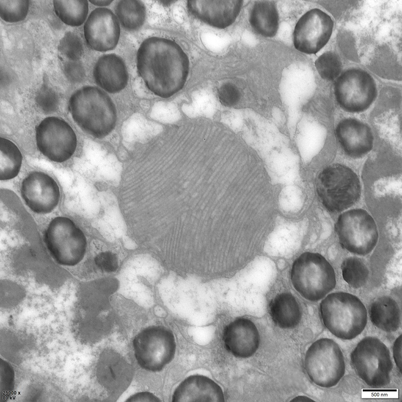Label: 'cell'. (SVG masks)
Listing matches in <instances>:
<instances>
[{
  "instance_id": "f1b7e54d",
  "label": "cell",
  "mask_w": 402,
  "mask_h": 402,
  "mask_svg": "<svg viewBox=\"0 0 402 402\" xmlns=\"http://www.w3.org/2000/svg\"><path fill=\"white\" fill-rule=\"evenodd\" d=\"M316 69L324 79L334 80L341 73L342 63L339 56L335 52L327 51L320 55L315 62Z\"/></svg>"
},
{
  "instance_id": "ffe728a7",
  "label": "cell",
  "mask_w": 402,
  "mask_h": 402,
  "mask_svg": "<svg viewBox=\"0 0 402 402\" xmlns=\"http://www.w3.org/2000/svg\"><path fill=\"white\" fill-rule=\"evenodd\" d=\"M131 366L116 353L104 352L97 367L98 381L108 390L121 393L129 386L132 378Z\"/></svg>"
},
{
  "instance_id": "d6a6232c",
  "label": "cell",
  "mask_w": 402,
  "mask_h": 402,
  "mask_svg": "<svg viewBox=\"0 0 402 402\" xmlns=\"http://www.w3.org/2000/svg\"><path fill=\"white\" fill-rule=\"evenodd\" d=\"M218 97L221 103L226 107L236 105L240 98V93L238 88L231 83L223 84L218 90Z\"/></svg>"
},
{
  "instance_id": "7c38bea8",
  "label": "cell",
  "mask_w": 402,
  "mask_h": 402,
  "mask_svg": "<svg viewBox=\"0 0 402 402\" xmlns=\"http://www.w3.org/2000/svg\"><path fill=\"white\" fill-rule=\"evenodd\" d=\"M37 148L47 158L62 163L68 160L77 147V137L71 127L56 117L43 119L36 129Z\"/></svg>"
},
{
  "instance_id": "1f68e13d",
  "label": "cell",
  "mask_w": 402,
  "mask_h": 402,
  "mask_svg": "<svg viewBox=\"0 0 402 402\" xmlns=\"http://www.w3.org/2000/svg\"><path fill=\"white\" fill-rule=\"evenodd\" d=\"M35 101L38 107L44 113L55 112L59 104L58 96L56 92L47 85L44 84L37 91Z\"/></svg>"
},
{
  "instance_id": "ab89813d",
  "label": "cell",
  "mask_w": 402,
  "mask_h": 402,
  "mask_svg": "<svg viewBox=\"0 0 402 402\" xmlns=\"http://www.w3.org/2000/svg\"><path fill=\"white\" fill-rule=\"evenodd\" d=\"M290 401L304 402V401H315L312 398L305 395H299L295 397Z\"/></svg>"
},
{
  "instance_id": "30bf717a",
  "label": "cell",
  "mask_w": 402,
  "mask_h": 402,
  "mask_svg": "<svg viewBox=\"0 0 402 402\" xmlns=\"http://www.w3.org/2000/svg\"><path fill=\"white\" fill-rule=\"evenodd\" d=\"M335 229L341 246L356 255L368 254L378 241L376 223L364 209H354L342 213L337 219Z\"/></svg>"
},
{
  "instance_id": "d590c367",
  "label": "cell",
  "mask_w": 402,
  "mask_h": 402,
  "mask_svg": "<svg viewBox=\"0 0 402 402\" xmlns=\"http://www.w3.org/2000/svg\"><path fill=\"white\" fill-rule=\"evenodd\" d=\"M1 390L4 392H8L12 389L13 385L14 373L13 369L9 364L4 361V366L1 365Z\"/></svg>"
},
{
  "instance_id": "52a82bcc",
  "label": "cell",
  "mask_w": 402,
  "mask_h": 402,
  "mask_svg": "<svg viewBox=\"0 0 402 402\" xmlns=\"http://www.w3.org/2000/svg\"><path fill=\"white\" fill-rule=\"evenodd\" d=\"M45 242L53 258L65 266H74L84 258L87 239L83 231L70 218L58 216L49 223Z\"/></svg>"
},
{
  "instance_id": "4316f807",
  "label": "cell",
  "mask_w": 402,
  "mask_h": 402,
  "mask_svg": "<svg viewBox=\"0 0 402 402\" xmlns=\"http://www.w3.org/2000/svg\"><path fill=\"white\" fill-rule=\"evenodd\" d=\"M53 7L59 19L71 27L81 25L88 12V3L86 0L54 1Z\"/></svg>"
},
{
  "instance_id": "f35d334b",
  "label": "cell",
  "mask_w": 402,
  "mask_h": 402,
  "mask_svg": "<svg viewBox=\"0 0 402 402\" xmlns=\"http://www.w3.org/2000/svg\"><path fill=\"white\" fill-rule=\"evenodd\" d=\"M89 2L94 6L98 7H105L109 6L113 1L110 0H91Z\"/></svg>"
},
{
  "instance_id": "4dcf8cb0",
  "label": "cell",
  "mask_w": 402,
  "mask_h": 402,
  "mask_svg": "<svg viewBox=\"0 0 402 402\" xmlns=\"http://www.w3.org/2000/svg\"><path fill=\"white\" fill-rule=\"evenodd\" d=\"M59 52L69 60H79L83 52L82 43L80 38L71 32H68L59 41Z\"/></svg>"
},
{
  "instance_id": "603a6c76",
  "label": "cell",
  "mask_w": 402,
  "mask_h": 402,
  "mask_svg": "<svg viewBox=\"0 0 402 402\" xmlns=\"http://www.w3.org/2000/svg\"><path fill=\"white\" fill-rule=\"evenodd\" d=\"M369 316L374 326L386 332H394L400 325L399 306L389 296L379 297L372 302L369 309Z\"/></svg>"
},
{
  "instance_id": "44dd1931",
  "label": "cell",
  "mask_w": 402,
  "mask_h": 402,
  "mask_svg": "<svg viewBox=\"0 0 402 402\" xmlns=\"http://www.w3.org/2000/svg\"><path fill=\"white\" fill-rule=\"evenodd\" d=\"M172 401L223 402L221 387L210 378L192 375L186 378L176 388Z\"/></svg>"
},
{
  "instance_id": "e0dca14e",
  "label": "cell",
  "mask_w": 402,
  "mask_h": 402,
  "mask_svg": "<svg viewBox=\"0 0 402 402\" xmlns=\"http://www.w3.org/2000/svg\"><path fill=\"white\" fill-rule=\"evenodd\" d=\"M243 1H188L187 8L195 18L211 26L225 29L236 20Z\"/></svg>"
},
{
  "instance_id": "5bb4252c",
  "label": "cell",
  "mask_w": 402,
  "mask_h": 402,
  "mask_svg": "<svg viewBox=\"0 0 402 402\" xmlns=\"http://www.w3.org/2000/svg\"><path fill=\"white\" fill-rule=\"evenodd\" d=\"M21 196L26 205L38 214L51 213L58 206L60 191L56 181L42 171H32L23 179Z\"/></svg>"
},
{
  "instance_id": "3957f363",
  "label": "cell",
  "mask_w": 402,
  "mask_h": 402,
  "mask_svg": "<svg viewBox=\"0 0 402 402\" xmlns=\"http://www.w3.org/2000/svg\"><path fill=\"white\" fill-rule=\"evenodd\" d=\"M325 327L335 336L351 340L360 335L367 322L366 309L356 296L345 292L328 294L320 303Z\"/></svg>"
},
{
  "instance_id": "d4e9b609",
  "label": "cell",
  "mask_w": 402,
  "mask_h": 402,
  "mask_svg": "<svg viewBox=\"0 0 402 402\" xmlns=\"http://www.w3.org/2000/svg\"><path fill=\"white\" fill-rule=\"evenodd\" d=\"M115 10L119 22L127 31H136L145 22L146 8L140 1H119L116 5Z\"/></svg>"
},
{
  "instance_id": "484cf974",
  "label": "cell",
  "mask_w": 402,
  "mask_h": 402,
  "mask_svg": "<svg viewBox=\"0 0 402 402\" xmlns=\"http://www.w3.org/2000/svg\"><path fill=\"white\" fill-rule=\"evenodd\" d=\"M0 179H13L19 174L22 163V154L11 141L0 138Z\"/></svg>"
},
{
  "instance_id": "ac0fdd59",
  "label": "cell",
  "mask_w": 402,
  "mask_h": 402,
  "mask_svg": "<svg viewBox=\"0 0 402 402\" xmlns=\"http://www.w3.org/2000/svg\"><path fill=\"white\" fill-rule=\"evenodd\" d=\"M223 340L231 354L238 358H247L252 356L259 348L260 335L251 320L240 318L225 328Z\"/></svg>"
},
{
  "instance_id": "9c48e42d",
  "label": "cell",
  "mask_w": 402,
  "mask_h": 402,
  "mask_svg": "<svg viewBox=\"0 0 402 402\" xmlns=\"http://www.w3.org/2000/svg\"><path fill=\"white\" fill-rule=\"evenodd\" d=\"M133 346L139 366L152 372L161 371L173 360L176 351L173 332L161 326L141 330L134 337Z\"/></svg>"
},
{
  "instance_id": "277c9868",
  "label": "cell",
  "mask_w": 402,
  "mask_h": 402,
  "mask_svg": "<svg viewBox=\"0 0 402 402\" xmlns=\"http://www.w3.org/2000/svg\"><path fill=\"white\" fill-rule=\"evenodd\" d=\"M318 196L329 212L344 211L356 203L361 194L359 177L349 167L334 163L324 168L316 182Z\"/></svg>"
},
{
  "instance_id": "6da1fadb",
  "label": "cell",
  "mask_w": 402,
  "mask_h": 402,
  "mask_svg": "<svg viewBox=\"0 0 402 402\" xmlns=\"http://www.w3.org/2000/svg\"><path fill=\"white\" fill-rule=\"evenodd\" d=\"M139 74L155 95L168 98L184 87L189 71V58L175 41L151 37L139 46L136 56Z\"/></svg>"
},
{
  "instance_id": "74e56055",
  "label": "cell",
  "mask_w": 402,
  "mask_h": 402,
  "mask_svg": "<svg viewBox=\"0 0 402 402\" xmlns=\"http://www.w3.org/2000/svg\"><path fill=\"white\" fill-rule=\"evenodd\" d=\"M157 396L149 392L137 393L130 396L126 401H160Z\"/></svg>"
},
{
  "instance_id": "7402d4cb",
  "label": "cell",
  "mask_w": 402,
  "mask_h": 402,
  "mask_svg": "<svg viewBox=\"0 0 402 402\" xmlns=\"http://www.w3.org/2000/svg\"><path fill=\"white\" fill-rule=\"evenodd\" d=\"M269 313L275 325L284 329L296 327L302 316L299 304L295 297L288 292L278 294L271 300Z\"/></svg>"
},
{
  "instance_id": "4fadbf2b",
  "label": "cell",
  "mask_w": 402,
  "mask_h": 402,
  "mask_svg": "<svg viewBox=\"0 0 402 402\" xmlns=\"http://www.w3.org/2000/svg\"><path fill=\"white\" fill-rule=\"evenodd\" d=\"M334 22L331 17L320 9L310 10L299 19L293 33L295 48L306 54H316L328 42Z\"/></svg>"
},
{
  "instance_id": "836d02e7",
  "label": "cell",
  "mask_w": 402,
  "mask_h": 402,
  "mask_svg": "<svg viewBox=\"0 0 402 402\" xmlns=\"http://www.w3.org/2000/svg\"><path fill=\"white\" fill-rule=\"evenodd\" d=\"M63 70L67 80L73 83L81 82L85 76L84 67L79 60L66 61L63 65Z\"/></svg>"
},
{
  "instance_id": "7a4b0ae2",
  "label": "cell",
  "mask_w": 402,
  "mask_h": 402,
  "mask_svg": "<svg viewBox=\"0 0 402 402\" xmlns=\"http://www.w3.org/2000/svg\"><path fill=\"white\" fill-rule=\"evenodd\" d=\"M68 108L78 126L95 138L107 137L116 127V106L99 87L86 85L74 91L69 98Z\"/></svg>"
},
{
  "instance_id": "9a60e30c",
  "label": "cell",
  "mask_w": 402,
  "mask_h": 402,
  "mask_svg": "<svg viewBox=\"0 0 402 402\" xmlns=\"http://www.w3.org/2000/svg\"><path fill=\"white\" fill-rule=\"evenodd\" d=\"M87 45L99 52L114 49L120 36L121 29L116 15L110 9L97 8L89 15L83 27Z\"/></svg>"
},
{
  "instance_id": "8992f818",
  "label": "cell",
  "mask_w": 402,
  "mask_h": 402,
  "mask_svg": "<svg viewBox=\"0 0 402 402\" xmlns=\"http://www.w3.org/2000/svg\"><path fill=\"white\" fill-rule=\"evenodd\" d=\"M350 359L357 375L370 387L381 388L390 383L393 368L390 351L377 338L367 336L361 340Z\"/></svg>"
},
{
  "instance_id": "d6986e66",
  "label": "cell",
  "mask_w": 402,
  "mask_h": 402,
  "mask_svg": "<svg viewBox=\"0 0 402 402\" xmlns=\"http://www.w3.org/2000/svg\"><path fill=\"white\" fill-rule=\"evenodd\" d=\"M95 83L104 91L115 93L127 86L129 80L127 68L123 59L114 53L102 55L93 69Z\"/></svg>"
},
{
  "instance_id": "e575fe53",
  "label": "cell",
  "mask_w": 402,
  "mask_h": 402,
  "mask_svg": "<svg viewBox=\"0 0 402 402\" xmlns=\"http://www.w3.org/2000/svg\"><path fill=\"white\" fill-rule=\"evenodd\" d=\"M94 261L99 269L106 272H115L119 267L116 255L110 251L99 253L95 257Z\"/></svg>"
},
{
  "instance_id": "5b68a950",
  "label": "cell",
  "mask_w": 402,
  "mask_h": 402,
  "mask_svg": "<svg viewBox=\"0 0 402 402\" xmlns=\"http://www.w3.org/2000/svg\"><path fill=\"white\" fill-rule=\"evenodd\" d=\"M290 279L294 289L305 299L317 301L336 286L335 271L321 254L306 252L292 263Z\"/></svg>"
},
{
  "instance_id": "8d00e7d4",
  "label": "cell",
  "mask_w": 402,
  "mask_h": 402,
  "mask_svg": "<svg viewBox=\"0 0 402 402\" xmlns=\"http://www.w3.org/2000/svg\"><path fill=\"white\" fill-rule=\"evenodd\" d=\"M393 357L395 363L401 372V335H400L395 340L392 348Z\"/></svg>"
},
{
  "instance_id": "cb8c5ba5",
  "label": "cell",
  "mask_w": 402,
  "mask_h": 402,
  "mask_svg": "<svg viewBox=\"0 0 402 402\" xmlns=\"http://www.w3.org/2000/svg\"><path fill=\"white\" fill-rule=\"evenodd\" d=\"M249 21L254 30L264 37H273L279 27V17L273 1H256L251 9Z\"/></svg>"
},
{
  "instance_id": "83f0119b",
  "label": "cell",
  "mask_w": 402,
  "mask_h": 402,
  "mask_svg": "<svg viewBox=\"0 0 402 402\" xmlns=\"http://www.w3.org/2000/svg\"><path fill=\"white\" fill-rule=\"evenodd\" d=\"M342 276L352 287L359 288L364 286L369 277V270L364 262L359 258L350 257L345 259L341 265Z\"/></svg>"
},
{
  "instance_id": "2e32d148",
  "label": "cell",
  "mask_w": 402,
  "mask_h": 402,
  "mask_svg": "<svg viewBox=\"0 0 402 402\" xmlns=\"http://www.w3.org/2000/svg\"><path fill=\"white\" fill-rule=\"evenodd\" d=\"M335 136L345 154L354 159L364 157L373 146L370 127L356 118L341 120L336 126Z\"/></svg>"
},
{
  "instance_id": "ba28073f",
  "label": "cell",
  "mask_w": 402,
  "mask_h": 402,
  "mask_svg": "<svg viewBox=\"0 0 402 402\" xmlns=\"http://www.w3.org/2000/svg\"><path fill=\"white\" fill-rule=\"evenodd\" d=\"M306 372L317 385L329 388L336 385L345 372L343 353L333 339L323 338L313 343L304 361Z\"/></svg>"
},
{
  "instance_id": "8fae6325",
  "label": "cell",
  "mask_w": 402,
  "mask_h": 402,
  "mask_svg": "<svg viewBox=\"0 0 402 402\" xmlns=\"http://www.w3.org/2000/svg\"><path fill=\"white\" fill-rule=\"evenodd\" d=\"M334 93L340 107L345 111L358 113L367 110L377 94L373 78L359 68L343 72L334 84Z\"/></svg>"
},
{
  "instance_id": "f546056e",
  "label": "cell",
  "mask_w": 402,
  "mask_h": 402,
  "mask_svg": "<svg viewBox=\"0 0 402 402\" xmlns=\"http://www.w3.org/2000/svg\"><path fill=\"white\" fill-rule=\"evenodd\" d=\"M27 0H0V17L4 21L17 23L26 18L29 9Z\"/></svg>"
}]
</instances>
